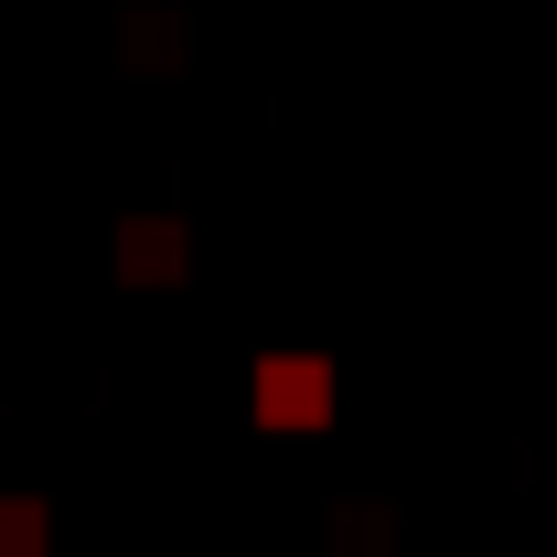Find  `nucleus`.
<instances>
[{"label": "nucleus", "instance_id": "1", "mask_svg": "<svg viewBox=\"0 0 557 557\" xmlns=\"http://www.w3.org/2000/svg\"><path fill=\"white\" fill-rule=\"evenodd\" d=\"M247 397H258L269 429H333V364L322 354H258Z\"/></svg>", "mask_w": 557, "mask_h": 557}, {"label": "nucleus", "instance_id": "3", "mask_svg": "<svg viewBox=\"0 0 557 557\" xmlns=\"http://www.w3.org/2000/svg\"><path fill=\"white\" fill-rule=\"evenodd\" d=\"M44 547H54V515L33 493H0V557H44Z\"/></svg>", "mask_w": 557, "mask_h": 557}, {"label": "nucleus", "instance_id": "2", "mask_svg": "<svg viewBox=\"0 0 557 557\" xmlns=\"http://www.w3.org/2000/svg\"><path fill=\"white\" fill-rule=\"evenodd\" d=\"M183 269H194V236H183L172 214H129V225H119V278H129V289H172Z\"/></svg>", "mask_w": 557, "mask_h": 557}]
</instances>
